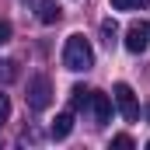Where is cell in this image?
I'll return each mask as SVG.
<instances>
[{"label": "cell", "instance_id": "1", "mask_svg": "<svg viewBox=\"0 0 150 150\" xmlns=\"http://www.w3.org/2000/svg\"><path fill=\"white\" fill-rule=\"evenodd\" d=\"M63 67L74 70V74H84V70L94 67V49H91V42L84 35H70L67 38V45H63Z\"/></svg>", "mask_w": 150, "mask_h": 150}, {"label": "cell", "instance_id": "2", "mask_svg": "<svg viewBox=\"0 0 150 150\" xmlns=\"http://www.w3.org/2000/svg\"><path fill=\"white\" fill-rule=\"evenodd\" d=\"M25 98H28V108H32V112H45L49 101H52V84H49V77H32Z\"/></svg>", "mask_w": 150, "mask_h": 150}, {"label": "cell", "instance_id": "3", "mask_svg": "<svg viewBox=\"0 0 150 150\" xmlns=\"http://www.w3.org/2000/svg\"><path fill=\"white\" fill-rule=\"evenodd\" d=\"M84 112L91 115V122H94V126H105V122H108V115H112V98H108V94H101V91H91V94H87Z\"/></svg>", "mask_w": 150, "mask_h": 150}, {"label": "cell", "instance_id": "4", "mask_svg": "<svg viewBox=\"0 0 150 150\" xmlns=\"http://www.w3.org/2000/svg\"><path fill=\"white\" fill-rule=\"evenodd\" d=\"M115 105H119V112H122L126 122H136L140 119V105H136V94H133L129 84H115Z\"/></svg>", "mask_w": 150, "mask_h": 150}, {"label": "cell", "instance_id": "5", "mask_svg": "<svg viewBox=\"0 0 150 150\" xmlns=\"http://www.w3.org/2000/svg\"><path fill=\"white\" fill-rule=\"evenodd\" d=\"M147 45H150V25H143V21H136V25H129L126 28V49L129 52H147Z\"/></svg>", "mask_w": 150, "mask_h": 150}, {"label": "cell", "instance_id": "6", "mask_svg": "<svg viewBox=\"0 0 150 150\" xmlns=\"http://www.w3.org/2000/svg\"><path fill=\"white\" fill-rule=\"evenodd\" d=\"M70 129H74V112H59L52 119V126H49V136H52V140H67Z\"/></svg>", "mask_w": 150, "mask_h": 150}, {"label": "cell", "instance_id": "7", "mask_svg": "<svg viewBox=\"0 0 150 150\" xmlns=\"http://www.w3.org/2000/svg\"><path fill=\"white\" fill-rule=\"evenodd\" d=\"M38 21L42 25H56L59 21V4L56 0H38Z\"/></svg>", "mask_w": 150, "mask_h": 150}, {"label": "cell", "instance_id": "8", "mask_svg": "<svg viewBox=\"0 0 150 150\" xmlns=\"http://www.w3.org/2000/svg\"><path fill=\"white\" fill-rule=\"evenodd\" d=\"M115 11H147L150 0H112Z\"/></svg>", "mask_w": 150, "mask_h": 150}, {"label": "cell", "instance_id": "9", "mask_svg": "<svg viewBox=\"0 0 150 150\" xmlns=\"http://www.w3.org/2000/svg\"><path fill=\"white\" fill-rule=\"evenodd\" d=\"M115 35H119V25H115V21H101V42H105L108 49H112Z\"/></svg>", "mask_w": 150, "mask_h": 150}, {"label": "cell", "instance_id": "10", "mask_svg": "<svg viewBox=\"0 0 150 150\" xmlns=\"http://www.w3.org/2000/svg\"><path fill=\"white\" fill-rule=\"evenodd\" d=\"M87 94H91V91H87V87H80V84L70 91V98H74V108H77V112H84V105H87Z\"/></svg>", "mask_w": 150, "mask_h": 150}, {"label": "cell", "instance_id": "11", "mask_svg": "<svg viewBox=\"0 0 150 150\" xmlns=\"http://www.w3.org/2000/svg\"><path fill=\"white\" fill-rule=\"evenodd\" d=\"M18 77V63L14 59H0V80H14Z\"/></svg>", "mask_w": 150, "mask_h": 150}, {"label": "cell", "instance_id": "12", "mask_svg": "<svg viewBox=\"0 0 150 150\" xmlns=\"http://www.w3.org/2000/svg\"><path fill=\"white\" fill-rule=\"evenodd\" d=\"M112 147H119V150H133L136 143H133V136H126V133H119V136H112Z\"/></svg>", "mask_w": 150, "mask_h": 150}, {"label": "cell", "instance_id": "13", "mask_svg": "<svg viewBox=\"0 0 150 150\" xmlns=\"http://www.w3.org/2000/svg\"><path fill=\"white\" fill-rule=\"evenodd\" d=\"M7 119H11V98H7V94H0V126H4Z\"/></svg>", "mask_w": 150, "mask_h": 150}, {"label": "cell", "instance_id": "14", "mask_svg": "<svg viewBox=\"0 0 150 150\" xmlns=\"http://www.w3.org/2000/svg\"><path fill=\"white\" fill-rule=\"evenodd\" d=\"M7 38H11V21H4V18H0V45H4Z\"/></svg>", "mask_w": 150, "mask_h": 150}, {"label": "cell", "instance_id": "15", "mask_svg": "<svg viewBox=\"0 0 150 150\" xmlns=\"http://www.w3.org/2000/svg\"><path fill=\"white\" fill-rule=\"evenodd\" d=\"M147 119H150V108H147Z\"/></svg>", "mask_w": 150, "mask_h": 150}, {"label": "cell", "instance_id": "16", "mask_svg": "<svg viewBox=\"0 0 150 150\" xmlns=\"http://www.w3.org/2000/svg\"><path fill=\"white\" fill-rule=\"evenodd\" d=\"M147 147H150V140H147Z\"/></svg>", "mask_w": 150, "mask_h": 150}]
</instances>
